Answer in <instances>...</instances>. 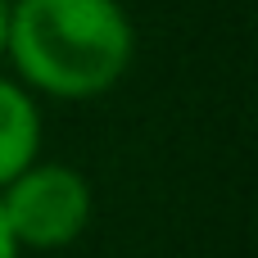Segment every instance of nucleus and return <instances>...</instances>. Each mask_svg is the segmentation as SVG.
Here are the masks:
<instances>
[{
	"label": "nucleus",
	"mask_w": 258,
	"mask_h": 258,
	"mask_svg": "<svg viewBox=\"0 0 258 258\" xmlns=\"http://www.w3.org/2000/svg\"><path fill=\"white\" fill-rule=\"evenodd\" d=\"M0 213L18 249H63L91 222V186L77 168L36 159L0 186Z\"/></svg>",
	"instance_id": "obj_2"
},
{
	"label": "nucleus",
	"mask_w": 258,
	"mask_h": 258,
	"mask_svg": "<svg viewBox=\"0 0 258 258\" xmlns=\"http://www.w3.org/2000/svg\"><path fill=\"white\" fill-rule=\"evenodd\" d=\"M9 45V0H0V54Z\"/></svg>",
	"instance_id": "obj_5"
},
{
	"label": "nucleus",
	"mask_w": 258,
	"mask_h": 258,
	"mask_svg": "<svg viewBox=\"0 0 258 258\" xmlns=\"http://www.w3.org/2000/svg\"><path fill=\"white\" fill-rule=\"evenodd\" d=\"M23 249H18V240L9 236V222H5V213H0V258H18Z\"/></svg>",
	"instance_id": "obj_4"
},
{
	"label": "nucleus",
	"mask_w": 258,
	"mask_h": 258,
	"mask_svg": "<svg viewBox=\"0 0 258 258\" xmlns=\"http://www.w3.org/2000/svg\"><path fill=\"white\" fill-rule=\"evenodd\" d=\"M41 159V109L18 77H0V186Z\"/></svg>",
	"instance_id": "obj_3"
},
{
	"label": "nucleus",
	"mask_w": 258,
	"mask_h": 258,
	"mask_svg": "<svg viewBox=\"0 0 258 258\" xmlns=\"http://www.w3.org/2000/svg\"><path fill=\"white\" fill-rule=\"evenodd\" d=\"M18 82L50 100H95L136 59V27L118 0H9V45Z\"/></svg>",
	"instance_id": "obj_1"
}]
</instances>
